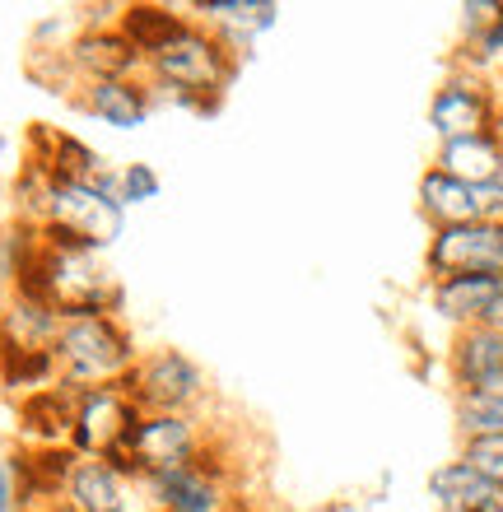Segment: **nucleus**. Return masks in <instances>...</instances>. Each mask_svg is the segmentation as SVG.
I'll list each match as a JSON object with an SVG mask.
<instances>
[{
    "instance_id": "4468645a",
    "label": "nucleus",
    "mask_w": 503,
    "mask_h": 512,
    "mask_svg": "<svg viewBox=\"0 0 503 512\" xmlns=\"http://www.w3.org/2000/svg\"><path fill=\"white\" fill-rule=\"evenodd\" d=\"M61 312L47 298L33 294H5L0 298V354H52L56 336H61Z\"/></svg>"
},
{
    "instance_id": "412c9836",
    "label": "nucleus",
    "mask_w": 503,
    "mask_h": 512,
    "mask_svg": "<svg viewBox=\"0 0 503 512\" xmlns=\"http://www.w3.org/2000/svg\"><path fill=\"white\" fill-rule=\"evenodd\" d=\"M490 499H494V485L462 457L443 461L429 475V503H434V512H485Z\"/></svg>"
},
{
    "instance_id": "bb28decb",
    "label": "nucleus",
    "mask_w": 503,
    "mask_h": 512,
    "mask_svg": "<svg viewBox=\"0 0 503 512\" xmlns=\"http://www.w3.org/2000/svg\"><path fill=\"white\" fill-rule=\"evenodd\" d=\"M457 457L471 461L494 489H503V438H476V443H462Z\"/></svg>"
},
{
    "instance_id": "9d476101",
    "label": "nucleus",
    "mask_w": 503,
    "mask_h": 512,
    "mask_svg": "<svg viewBox=\"0 0 503 512\" xmlns=\"http://www.w3.org/2000/svg\"><path fill=\"white\" fill-rule=\"evenodd\" d=\"M480 270H503V224L471 219V224H452V229L429 233V247H424V275L429 280L480 275Z\"/></svg>"
},
{
    "instance_id": "f257e3e1",
    "label": "nucleus",
    "mask_w": 503,
    "mask_h": 512,
    "mask_svg": "<svg viewBox=\"0 0 503 512\" xmlns=\"http://www.w3.org/2000/svg\"><path fill=\"white\" fill-rule=\"evenodd\" d=\"M243 66L247 61L233 56V47L219 38L215 28L187 14L173 38L159 42L145 56V84L154 94V108L168 103V108L196 112V117H215Z\"/></svg>"
},
{
    "instance_id": "dca6fc26",
    "label": "nucleus",
    "mask_w": 503,
    "mask_h": 512,
    "mask_svg": "<svg viewBox=\"0 0 503 512\" xmlns=\"http://www.w3.org/2000/svg\"><path fill=\"white\" fill-rule=\"evenodd\" d=\"M443 364H448L452 391L494 387V382H503V331L490 322L452 331V345L443 354Z\"/></svg>"
},
{
    "instance_id": "393cba45",
    "label": "nucleus",
    "mask_w": 503,
    "mask_h": 512,
    "mask_svg": "<svg viewBox=\"0 0 503 512\" xmlns=\"http://www.w3.org/2000/svg\"><path fill=\"white\" fill-rule=\"evenodd\" d=\"M457 70H471V75H485L494 80L503 70V14L494 19L485 33L476 38H462V56H457Z\"/></svg>"
},
{
    "instance_id": "0eeeda50",
    "label": "nucleus",
    "mask_w": 503,
    "mask_h": 512,
    "mask_svg": "<svg viewBox=\"0 0 503 512\" xmlns=\"http://www.w3.org/2000/svg\"><path fill=\"white\" fill-rule=\"evenodd\" d=\"M215 438L219 433L205 424V415H140L131 438H126L122 466L140 480L150 471H168V466L201 457Z\"/></svg>"
},
{
    "instance_id": "6ab92c4d",
    "label": "nucleus",
    "mask_w": 503,
    "mask_h": 512,
    "mask_svg": "<svg viewBox=\"0 0 503 512\" xmlns=\"http://www.w3.org/2000/svg\"><path fill=\"white\" fill-rule=\"evenodd\" d=\"M415 205H420V215H424V224H429V233L480 219V210H476V187H466V182L448 177L443 168H434V163H429V168L420 173V187H415Z\"/></svg>"
},
{
    "instance_id": "a211bd4d",
    "label": "nucleus",
    "mask_w": 503,
    "mask_h": 512,
    "mask_svg": "<svg viewBox=\"0 0 503 512\" xmlns=\"http://www.w3.org/2000/svg\"><path fill=\"white\" fill-rule=\"evenodd\" d=\"M70 415H75V387L66 382L19 401V447H70Z\"/></svg>"
},
{
    "instance_id": "473e14b6",
    "label": "nucleus",
    "mask_w": 503,
    "mask_h": 512,
    "mask_svg": "<svg viewBox=\"0 0 503 512\" xmlns=\"http://www.w3.org/2000/svg\"><path fill=\"white\" fill-rule=\"evenodd\" d=\"M5 149H10V140H5V131H0V159H5Z\"/></svg>"
},
{
    "instance_id": "9b49d317",
    "label": "nucleus",
    "mask_w": 503,
    "mask_h": 512,
    "mask_svg": "<svg viewBox=\"0 0 503 512\" xmlns=\"http://www.w3.org/2000/svg\"><path fill=\"white\" fill-rule=\"evenodd\" d=\"M70 512H136L140 485L136 475L117 466V461H98V457H75L66 475V494H61Z\"/></svg>"
},
{
    "instance_id": "7c9ffc66",
    "label": "nucleus",
    "mask_w": 503,
    "mask_h": 512,
    "mask_svg": "<svg viewBox=\"0 0 503 512\" xmlns=\"http://www.w3.org/2000/svg\"><path fill=\"white\" fill-rule=\"evenodd\" d=\"M490 326H499L503 331V294H499V303H494V312H490Z\"/></svg>"
},
{
    "instance_id": "f03ea898",
    "label": "nucleus",
    "mask_w": 503,
    "mask_h": 512,
    "mask_svg": "<svg viewBox=\"0 0 503 512\" xmlns=\"http://www.w3.org/2000/svg\"><path fill=\"white\" fill-rule=\"evenodd\" d=\"M10 294L47 298L61 317H80V312H122L126 294L122 280L112 275L108 256L94 247L75 243L66 233L42 229V256Z\"/></svg>"
},
{
    "instance_id": "c756f323",
    "label": "nucleus",
    "mask_w": 503,
    "mask_h": 512,
    "mask_svg": "<svg viewBox=\"0 0 503 512\" xmlns=\"http://www.w3.org/2000/svg\"><path fill=\"white\" fill-rule=\"evenodd\" d=\"M476 210H480V219H494V224H503V177H494V182L476 187Z\"/></svg>"
},
{
    "instance_id": "b1692460",
    "label": "nucleus",
    "mask_w": 503,
    "mask_h": 512,
    "mask_svg": "<svg viewBox=\"0 0 503 512\" xmlns=\"http://www.w3.org/2000/svg\"><path fill=\"white\" fill-rule=\"evenodd\" d=\"M38 256H42V229L24 224V219H10L0 229V284H5V294L38 266Z\"/></svg>"
},
{
    "instance_id": "2f4dec72",
    "label": "nucleus",
    "mask_w": 503,
    "mask_h": 512,
    "mask_svg": "<svg viewBox=\"0 0 503 512\" xmlns=\"http://www.w3.org/2000/svg\"><path fill=\"white\" fill-rule=\"evenodd\" d=\"M485 512H503V489H494V499L485 503Z\"/></svg>"
},
{
    "instance_id": "423d86ee",
    "label": "nucleus",
    "mask_w": 503,
    "mask_h": 512,
    "mask_svg": "<svg viewBox=\"0 0 503 512\" xmlns=\"http://www.w3.org/2000/svg\"><path fill=\"white\" fill-rule=\"evenodd\" d=\"M47 173H52V168H47ZM42 229L66 233L75 243L108 256L126 233V210L112 187L75 182V177L52 173V182H47V205H42Z\"/></svg>"
},
{
    "instance_id": "4be33fe9",
    "label": "nucleus",
    "mask_w": 503,
    "mask_h": 512,
    "mask_svg": "<svg viewBox=\"0 0 503 512\" xmlns=\"http://www.w3.org/2000/svg\"><path fill=\"white\" fill-rule=\"evenodd\" d=\"M452 424H457L462 443L503 438V382L476 391H452Z\"/></svg>"
},
{
    "instance_id": "ddd939ff",
    "label": "nucleus",
    "mask_w": 503,
    "mask_h": 512,
    "mask_svg": "<svg viewBox=\"0 0 503 512\" xmlns=\"http://www.w3.org/2000/svg\"><path fill=\"white\" fill-rule=\"evenodd\" d=\"M499 294H503V270L429 280V308H434L452 331H462V326H485L494 303H499Z\"/></svg>"
},
{
    "instance_id": "c85d7f7f",
    "label": "nucleus",
    "mask_w": 503,
    "mask_h": 512,
    "mask_svg": "<svg viewBox=\"0 0 503 512\" xmlns=\"http://www.w3.org/2000/svg\"><path fill=\"white\" fill-rule=\"evenodd\" d=\"M0 512H24V503H19V480H14L10 452H0Z\"/></svg>"
},
{
    "instance_id": "f8f14e48",
    "label": "nucleus",
    "mask_w": 503,
    "mask_h": 512,
    "mask_svg": "<svg viewBox=\"0 0 503 512\" xmlns=\"http://www.w3.org/2000/svg\"><path fill=\"white\" fill-rule=\"evenodd\" d=\"M66 66L80 84L94 80H126V75H145V56L126 42V33L117 24H94L70 38L66 47Z\"/></svg>"
},
{
    "instance_id": "5701e85b",
    "label": "nucleus",
    "mask_w": 503,
    "mask_h": 512,
    "mask_svg": "<svg viewBox=\"0 0 503 512\" xmlns=\"http://www.w3.org/2000/svg\"><path fill=\"white\" fill-rule=\"evenodd\" d=\"M182 19H187V14H177L173 5H150V0H140V5H122V10H117V28H122L126 42H131L140 56H150L159 42L173 38Z\"/></svg>"
},
{
    "instance_id": "f3484780",
    "label": "nucleus",
    "mask_w": 503,
    "mask_h": 512,
    "mask_svg": "<svg viewBox=\"0 0 503 512\" xmlns=\"http://www.w3.org/2000/svg\"><path fill=\"white\" fill-rule=\"evenodd\" d=\"M75 103H80V112H89L94 122L112 126V131H140L154 112V94H150V84H145V75L80 84Z\"/></svg>"
},
{
    "instance_id": "39448f33",
    "label": "nucleus",
    "mask_w": 503,
    "mask_h": 512,
    "mask_svg": "<svg viewBox=\"0 0 503 512\" xmlns=\"http://www.w3.org/2000/svg\"><path fill=\"white\" fill-rule=\"evenodd\" d=\"M122 387L131 391L140 415H205V405L215 396L210 373L177 345L145 350Z\"/></svg>"
},
{
    "instance_id": "cd10ccee",
    "label": "nucleus",
    "mask_w": 503,
    "mask_h": 512,
    "mask_svg": "<svg viewBox=\"0 0 503 512\" xmlns=\"http://www.w3.org/2000/svg\"><path fill=\"white\" fill-rule=\"evenodd\" d=\"M457 14H462V38H476V33H485V28L499 19L503 5L499 0H466Z\"/></svg>"
},
{
    "instance_id": "2eb2a0df",
    "label": "nucleus",
    "mask_w": 503,
    "mask_h": 512,
    "mask_svg": "<svg viewBox=\"0 0 503 512\" xmlns=\"http://www.w3.org/2000/svg\"><path fill=\"white\" fill-rule=\"evenodd\" d=\"M187 14L215 28L219 38L233 47L238 61H247L257 38H266L280 24V5L275 0H196V5H187Z\"/></svg>"
},
{
    "instance_id": "a878e982",
    "label": "nucleus",
    "mask_w": 503,
    "mask_h": 512,
    "mask_svg": "<svg viewBox=\"0 0 503 512\" xmlns=\"http://www.w3.org/2000/svg\"><path fill=\"white\" fill-rule=\"evenodd\" d=\"M164 196V177H159V168L154 163H122L117 168V201H122V210H136V205H154Z\"/></svg>"
},
{
    "instance_id": "aec40b11",
    "label": "nucleus",
    "mask_w": 503,
    "mask_h": 512,
    "mask_svg": "<svg viewBox=\"0 0 503 512\" xmlns=\"http://www.w3.org/2000/svg\"><path fill=\"white\" fill-rule=\"evenodd\" d=\"M434 168H443V173L466 182V187H485V182L503 177V131L443 140L434 154Z\"/></svg>"
},
{
    "instance_id": "6e6552de",
    "label": "nucleus",
    "mask_w": 503,
    "mask_h": 512,
    "mask_svg": "<svg viewBox=\"0 0 503 512\" xmlns=\"http://www.w3.org/2000/svg\"><path fill=\"white\" fill-rule=\"evenodd\" d=\"M136 401L126 387H89L75 391V415H70V452L75 457L117 461L126 452V438L136 429Z\"/></svg>"
},
{
    "instance_id": "20e7f679",
    "label": "nucleus",
    "mask_w": 503,
    "mask_h": 512,
    "mask_svg": "<svg viewBox=\"0 0 503 512\" xmlns=\"http://www.w3.org/2000/svg\"><path fill=\"white\" fill-rule=\"evenodd\" d=\"M145 512H238V480H233V457L229 447L210 443L201 457L168 466V471H150L136 480Z\"/></svg>"
},
{
    "instance_id": "1a4fd4ad",
    "label": "nucleus",
    "mask_w": 503,
    "mask_h": 512,
    "mask_svg": "<svg viewBox=\"0 0 503 512\" xmlns=\"http://www.w3.org/2000/svg\"><path fill=\"white\" fill-rule=\"evenodd\" d=\"M429 126H434L438 145L443 140H466V135L503 131V98L494 89V80L452 66V75L429 98Z\"/></svg>"
},
{
    "instance_id": "7ed1b4c3",
    "label": "nucleus",
    "mask_w": 503,
    "mask_h": 512,
    "mask_svg": "<svg viewBox=\"0 0 503 512\" xmlns=\"http://www.w3.org/2000/svg\"><path fill=\"white\" fill-rule=\"evenodd\" d=\"M52 354L61 382L75 391H89V387H122L145 350H140L136 331L126 326L122 312H80V317L61 322Z\"/></svg>"
}]
</instances>
